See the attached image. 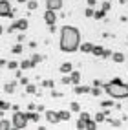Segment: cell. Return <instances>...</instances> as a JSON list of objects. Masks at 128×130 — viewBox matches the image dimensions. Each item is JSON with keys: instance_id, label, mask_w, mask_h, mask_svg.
Returning <instances> with one entry per match:
<instances>
[{"instance_id": "6da1fadb", "label": "cell", "mask_w": 128, "mask_h": 130, "mask_svg": "<svg viewBox=\"0 0 128 130\" xmlns=\"http://www.w3.org/2000/svg\"><path fill=\"white\" fill-rule=\"evenodd\" d=\"M61 50L66 53H73L81 46V31L73 26H64L61 29Z\"/></svg>"}, {"instance_id": "7a4b0ae2", "label": "cell", "mask_w": 128, "mask_h": 130, "mask_svg": "<svg viewBox=\"0 0 128 130\" xmlns=\"http://www.w3.org/2000/svg\"><path fill=\"white\" fill-rule=\"evenodd\" d=\"M104 92L114 99H126L128 97V84H124V83H108V84H104Z\"/></svg>"}, {"instance_id": "3957f363", "label": "cell", "mask_w": 128, "mask_h": 130, "mask_svg": "<svg viewBox=\"0 0 128 130\" xmlns=\"http://www.w3.org/2000/svg\"><path fill=\"white\" fill-rule=\"evenodd\" d=\"M26 126H28V116L16 110V112H15V116H13V128L22 130V128H26Z\"/></svg>"}, {"instance_id": "277c9868", "label": "cell", "mask_w": 128, "mask_h": 130, "mask_svg": "<svg viewBox=\"0 0 128 130\" xmlns=\"http://www.w3.org/2000/svg\"><path fill=\"white\" fill-rule=\"evenodd\" d=\"M28 19H20V20H15L9 28H7V33H13L15 29H19V31H24V29H28Z\"/></svg>"}, {"instance_id": "5b68a950", "label": "cell", "mask_w": 128, "mask_h": 130, "mask_svg": "<svg viewBox=\"0 0 128 130\" xmlns=\"http://www.w3.org/2000/svg\"><path fill=\"white\" fill-rule=\"evenodd\" d=\"M11 11L9 0H0V17H7V13Z\"/></svg>"}, {"instance_id": "8992f818", "label": "cell", "mask_w": 128, "mask_h": 130, "mask_svg": "<svg viewBox=\"0 0 128 130\" xmlns=\"http://www.w3.org/2000/svg\"><path fill=\"white\" fill-rule=\"evenodd\" d=\"M46 7H48V9H53V11L62 9V0H48V2H46Z\"/></svg>"}, {"instance_id": "52a82bcc", "label": "cell", "mask_w": 128, "mask_h": 130, "mask_svg": "<svg viewBox=\"0 0 128 130\" xmlns=\"http://www.w3.org/2000/svg\"><path fill=\"white\" fill-rule=\"evenodd\" d=\"M44 20L48 22V26H49V24H55V20H57L55 11H53V9H48V11L44 13Z\"/></svg>"}, {"instance_id": "ba28073f", "label": "cell", "mask_w": 128, "mask_h": 130, "mask_svg": "<svg viewBox=\"0 0 128 130\" xmlns=\"http://www.w3.org/2000/svg\"><path fill=\"white\" fill-rule=\"evenodd\" d=\"M46 119L49 121V123H59V112H46Z\"/></svg>"}, {"instance_id": "9c48e42d", "label": "cell", "mask_w": 128, "mask_h": 130, "mask_svg": "<svg viewBox=\"0 0 128 130\" xmlns=\"http://www.w3.org/2000/svg\"><path fill=\"white\" fill-rule=\"evenodd\" d=\"M59 70H61L62 72V75L64 73H71V70H73V66H71V62H64L61 68H59Z\"/></svg>"}, {"instance_id": "30bf717a", "label": "cell", "mask_w": 128, "mask_h": 130, "mask_svg": "<svg viewBox=\"0 0 128 130\" xmlns=\"http://www.w3.org/2000/svg\"><path fill=\"white\" fill-rule=\"evenodd\" d=\"M70 79H71V83H73V84H79V83H81V73L71 70V75H70Z\"/></svg>"}, {"instance_id": "8fae6325", "label": "cell", "mask_w": 128, "mask_h": 130, "mask_svg": "<svg viewBox=\"0 0 128 130\" xmlns=\"http://www.w3.org/2000/svg\"><path fill=\"white\" fill-rule=\"evenodd\" d=\"M112 59L114 62H124V53H114L112 51Z\"/></svg>"}, {"instance_id": "7c38bea8", "label": "cell", "mask_w": 128, "mask_h": 130, "mask_svg": "<svg viewBox=\"0 0 128 130\" xmlns=\"http://www.w3.org/2000/svg\"><path fill=\"white\" fill-rule=\"evenodd\" d=\"M88 92H90V86H79V84L75 86V93L77 95L79 93H88Z\"/></svg>"}, {"instance_id": "4fadbf2b", "label": "cell", "mask_w": 128, "mask_h": 130, "mask_svg": "<svg viewBox=\"0 0 128 130\" xmlns=\"http://www.w3.org/2000/svg\"><path fill=\"white\" fill-rule=\"evenodd\" d=\"M93 46L90 44V42H84V44H81V51H84V53H92Z\"/></svg>"}, {"instance_id": "5bb4252c", "label": "cell", "mask_w": 128, "mask_h": 130, "mask_svg": "<svg viewBox=\"0 0 128 130\" xmlns=\"http://www.w3.org/2000/svg\"><path fill=\"white\" fill-rule=\"evenodd\" d=\"M26 4H28V9H29V11H35L37 7H39V2H37V0H28Z\"/></svg>"}, {"instance_id": "9a60e30c", "label": "cell", "mask_w": 128, "mask_h": 130, "mask_svg": "<svg viewBox=\"0 0 128 130\" xmlns=\"http://www.w3.org/2000/svg\"><path fill=\"white\" fill-rule=\"evenodd\" d=\"M28 68H35V64L31 60H22L20 62V70H28Z\"/></svg>"}, {"instance_id": "2e32d148", "label": "cell", "mask_w": 128, "mask_h": 130, "mask_svg": "<svg viewBox=\"0 0 128 130\" xmlns=\"http://www.w3.org/2000/svg\"><path fill=\"white\" fill-rule=\"evenodd\" d=\"M15 88H16V83H7V84L4 86V90H6L7 93H13V92H15Z\"/></svg>"}, {"instance_id": "e0dca14e", "label": "cell", "mask_w": 128, "mask_h": 130, "mask_svg": "<svg viewBox=\"0 0 128 130\" xmlns=\"http://www.w3.org/2000/svg\"><path fill=\"white\" fill-rule=\"evenodd\" d=\"M9 128H11V123H9L7 119H2V121H0V130H9Z\"/></svg>"}, {"instance_id": "ac0fdd59", "label": "cell", "mask_w": 128, "mask_h": 130, "mask_svg": "<svg viewBox=\"0 0 128 130\" xmlns=\"http://www.w3.org/2000/svg\"><path fill=\"white\" fill-rule=\"evenodd\" d=\"M26 116H28V119H31V121H35V123H37V121L40 119V116L37 114V112H29V114H26Z\"/></svg>"}, {"instance_id": "d6986e66", "label": "cell", "mask_w": 128, "mask_h": 130, "mask_svg": "<svg viewBox=\"0 0 128 130\" xmlns=\"http://www.w3.org/2000/svg\"><path fill=\"white\" fill-rule=\"evenodd\" d=\"M86 128H88V130H95V128H97V121L88 119V121H86Z\"/></svg>"}, {"instance_id": "ffe728a7", "label": "cell", "mask_w": 128, "mask_h": 130, "mask_svg": "<svg viewBox=\"0 0 128 130\" xmlns=\"http://www.w3.org/2000/svg\"><path fill=\"white\" fill-rule=\"evenodd\" d=\"M59 119H61V121H68V119H70V112H59Z\"/></svg>"}, {"instance_id": "44dd1931", "label": "cell", "mask_w": 128, "mask_h": 130, "mask_svg": "<svg viewBox=\"0 0 128 130\" xmlns=\"http://www.w3.org/2000/svg\"><path fill=\"white\" fill-rule=\"evenodd\" d=\"M104 15H106V11H102V9H99V11H95V13H93V19H97V20H101V19H104Z\"/></svg>"}, {"instance_id": "7402d4cb", "label": "cell", "mask_w": 128, "mask_h": 130, "mask_svg": "<svg viewBox=\"0 0 128 130\" xmlns=\"http://www.w3.org/2000/svg\"><path fill=\"white\" fill-rule=\"evenodd\" d=\"M102 51H104V50H102L101 46H93L92 53H93V55H97V57H101V55H102Z\"/></svg>"}, {"instance_id": "603a6c76", "label": "cell", "mask_w": 128, "mask_h": 130, "mask_svg": "<svg viewBox=\"0 0 128 130\" xmlns=\"http://www.w3.org/2000/svg\"><path fill=\"white\" fill-rule=\"evenodd\" d=\"M106 119V114H104V112H99V114H95V121H97V123H101V121H104Z\"/></svg>"}, {"instance_id": "cb8c5ba5", "label": "cell", "mask_w": 128, "mask_h": 130, "mask_svg": "<svg viewBox=\"0 0 128 130\" xmlns=\"http://www.w3.org/2000/svg\"><path fill=\"white\" fill-rule=\"evenodd\" d=\"M26 92H28L29 95H31V93H35V92H37V88H35V84H31V83H29L28 86H26Z\"/></svg>"}, {"instance_id": "d4e9b609", "label": "cell", "mask_w": 128, "mask_h": 130, "mask_svg": "<svg viewBox=\"0 0 128 130\" xmlns=\"http://www.w3.org/2000/svg\"><path fill=\"white\" fill-rule=\"evenodd\" d=\"M40 60H42V55H39V53H33V57H31V62H33V64L40 62Z\"/></svg>"}, {"instance_id": "484cf974", "label": "cell", "mask_w": 128, "mask_h": 130, "mask_svg": "<svg viewBox=\"0 0 128 130\" xmlns=\"http://www.w3.org/2000/svg\"><path fill=\"white\" fill-rule=\"evenodd\" d=\"M101 106H102V108H112V106H114V103H112V101H108V99H104V101L101 103Z\"/></svg>"}, {"instance_id": "4316f807", "label": "cell", "mask_w": 128, "mask_h": 130, "mask_svg": "<svg viewBox=\"0 0 128 130\" xmlns=\"http://www.w3.org/2000/svg\"><path fill=\"white\" fill-rule=\"evenodd\" d=\"M84 128H86V121L79 119V121H77V130H84Z\"/></svg>"}, {"instance_id": "83f0119b", "label": "cell", "mask_w": 128, "mask_h": 130, "mask_svg": "<svg viewBox=\"0 0 128 130\" xmlns=\"http://www.w3.org/2000/svg\"><path fill=\"white\" fill-rule=\"evenodd\" d=\"M42 86H44V88H49V90H51V88L55 86V83L49 79V81H44V83H42Z\"/></svg>"}, {"instance_id": "f1b7e54d", "label": "cell", "mask_w": 128, "mask_h": 130, "mask_svg": "<svg viewBox=\"0 0 128 130\" xmlns=\"http://www.w3.org/2000/svg\"><path fill=\"white\" fill-rule=\"evenodd\" d=\"M70 108H71L73 112H81V105H79V103H71Z\"/></svg>"}, {"instance_id": "f546056e", "label": "cell", "mask_w": 128, "mask_h": 130, "mask_svg": "<svg viewBox=\"0 0 128 130\" xmlns=\"http://www.w3.org/2000/svg\"><path fill=\"white\" fill-rule=\"evenodd\" d=\"M13 53H22V44H20V42L16 46H13Z\"/></svg>"}, {"instance_id": "4dcf8cb0", "label": "cell", "mask_w": 128, "mask_h": 130, "mask_svg": "<svg viewBox=\"0 0 128 130\" xmlns=\"http://www.w3.org/2000/svg\"><path fill=\"white\" fill-rule=\"evenodd\" d=\"M7 68H9V70H15V68H19V64H16L15 60H9V62H7Z\"/></svg>"}, {"instance_id": "1f68e13d", "label": "cell", "mask_w": 128, "mask_h": 130, "mask_svg": "<svg viewBox=\"0 0 128 130\" xmlns=\"http://www.w3.org/2000/svg\"><path fill=\"white\" fill-rule=\"evenodd\" d=\"M108 123L114 126H121V121H117V119H108Z\"/></svg>"}, {"instance_id": "d6a6232c", "label": "cell", "mask_w": 128, "mask_h": 130, "mask_svg": "<svg viewBox=\"0 0 128 130\" xmlns=\"http://www.w3.org/2000/svg\"><path fill=\"white\" fill-rule=\"evenodd\" d=\"M0 108H2V110H7V108H11V105H9V103H4V101H0Z\"/></svg>"}, {"instance_id": "836d02e7", "label": "cell", "mask_w": 128, "mask_h": 130, "mask_svg": "<svg viewBox=\"0 0 128 130\" xmlns=\"http://www.w3.org/2000/svg\"><path fill=\"white\" fill-rule=\"evenodd\" d=\"M101 57H104V59L112 57V51H110V50H104V51H102V55H101Z\"/></svg>"}, {"instance_id": "e575fe53", "label": "cell", "mask_w": 128, "mask_h": 130, "mask_svg": "<svg viewBox=\"0 0 128 130\" xmlns=\"http://www.w3.org/2000/svg\"><path fill=\"white\" fill-rule=\"evenodd\" d=\"M90 92H92L93 95H101V90L97 88V86H93V90H90Z\"/></svg>"}, {"instance_id": "d590c367", "label": "cell", "mask_w": 128, "mask_h": 130, "mask_svg": "<svg viewBox=\"0 0 128 130\" xmlns=\"http://www.w3.org/2000/svg\"><path fill=\"white\" fill-rule=\"evenodd\" d=\"M20 84H22V86H28V84H29V81L26 79V77H20Z\"/></svg>"}, {"instance_id": "8d00e7d4", "label": "cell", "mask_w": 128, "mask_h": 130, "mask_svg": "<svg viewBox=\"0 0 128 130\" xmlns=\"http://www.w3.org/2000/svg\"><path fill=\"white\" fill-rule=\"evenodd\" d=\"M93 13H95V11H93V9H86V11H84V15H86V17H88V19H90V17H93Z\"/></svg>"}, {"instance_id": "74e56055", "label": "cell", "mask_w": 128, "mask_h": 130, "mask_svg": "<svg viewBox=\"0 0 128 130\" xmlns=\"http://www.w3.org/2000/svg\"><path fill=\"white\" fill-rule=\"evenodd\" d=\"M110 9V2H102V11H108Z\"/></svg>"}, {"instance_id": "f35d334b", "label": "cell", "mask_w": 128, "mask_h": 130, "mask_svg": "<svg viewBox=\"0 0 128 130\" xmlns=\"http://www.w3.org/2000/svg\"><path fill=\"white\" fill-rule=\"evenodd\" d=\"M81 119H82V121H88V119H90V116L86 114V112H82V114H81Z\"/></svg>"}, {"instance_id": "ab89813d", "label": "cell", "mask_w": 128, "mask_h": 130, "mask_svg": "<svg viewBox=\"0 0 128 130\" xmlns=\"http://www.w3.org/2000/svg\"><path fill=\"white\" fill-rule=\"evenodd\" d=\"M70 83H71L70 77H62V84H70Z\"/></svg>"}, {"instance_id": "60d3db41", "label": "cell", "mask_w": 128, "mask_h": 130, "mask_svg": "<svg viewBox=\"0 0 128 130\" xmlns=\"http://www.w3.org/2000/svg\"><path fill=\"white\" fill-rule=\"evenodd\" d=\"M51 97H55V99H57V97H62V93H59V92H51Z\"/></svg>"}, {"instance_id": "b9f144b4", "label": "cell", "mask_w": 128, "mask_h": 130, "mask_svg": "<svg viewBox=\"0 0 128 130\" xmlns=\"http://www.w3.org/2000/svg\"><path fill=\"white\" fill-rule=\"evenodd\" d=\"M93 86H97V88H101V86H102V83L97 79V81H93Z\"/></svg>"}, {"instance_id": "7bdbcfd3", "label": "cell", "mask_w": 128, "mask_h": 130, "mask_svg": "<svg viewBox=\"0 0 128 130\" xmlns=\"http://www.w3.org/2000/svg\"><path fill=\"white\" fill-rule=\"evenodd\" d=\"M24 39H26V37H24V35H22V33H20V35H19V37H16V40H19V42H22V40H24Z\"/></svg>"}, {"instance_id": "ee69618b", "label": "cell", "mask_w": 128, "mask_h": 130, "mask_svg": "<svg viewBox=\"0 0 128 130\" xmlns=\"http://www.w3.org/2000/svg\"><path fill=\"white\" fill-rule=\"evenodd\" d=\"M88 6H90V7H93V6H95V0H88Z\"/></svg>"}, {"instance_id": "f6af8a7d", "label": "cell", "mask_w": 128, "mask_h": 130, "mask_svg": "<svg viewBox=\"0 0 128 130\" xmlns=\"http://www.w3.org/2000/svg\"><path fill=\"white\" fill-rule=\"evenodd\" d=\"M7 62H6V59H0V66H6Z\"/></svg>"}, {"instance_id": "bcb514c9", "label": "cell", "mask_w": 128, "mask_h": 130, "mask_svg": "<svg viewBox=\"0 0 128 130\" xmlns=\"http://www.w3.org/2000/svg\"><path fill=\"white\" fill-rule=\"evenodd\" d=\"M19 2H20V4H24V2H28V0H19Z\"/></svg>"}, {"instance_id": "7dc6e473", "label": "cell", "mask_w": 128, "mask_h": 130, "mask_svg": "<svg viewBox=\"0 0 128 130\" xmlns=\"http://www.w3.org/2000/svg\"><path fill=\"white\" fill-rule=\"evenodd\" d=\"M2 31H4V29H2V26H0V35H2Z\"/></svg>"}, {"instance_id": "c3c4849f", "label": "cell", "mask_w": 128, "mask_h": 130, "mask_svg": "<svg viewBox=\"0 0 128 130\" xmlns=\"http://www.w3.org/2000/svg\"><path fill=\"white\" fill-rule=\"evenodd\" d=\"M0 114H2V108H0Z\"/></svg>"}, {"instance_id": "681fc988", "label": "cell", "mask_w": 128, "mask_h": 130, "mask_svg": "<svg viewBox=\"0 0 128 130\" xmlns=\"http://www.w3.org/2000/svg\"><path fill=\"white\" fill-rule=\"evenodd\" d=\"M126 99H128V97H126Z\"/></svg>"}]
</instances>
